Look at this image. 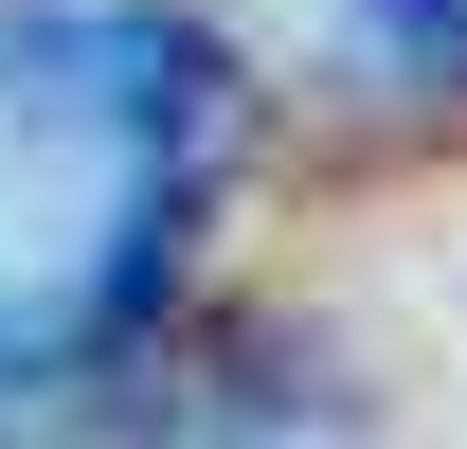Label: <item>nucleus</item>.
Listing matches in <instances>:
<instances>
[{
	"label": "nucleus",
	"mask_w": 467,
	"mask_h": 449,
	"mask_svg": "<svg viewBox=\"0 0 467 449\" xmlns=\"http://www.w3.org/2000/svg\"><path fill=\"white\" fill-rule=\"evenodd\" d=\"M288 18H324L342 72H378V90H450L467 72V0H288Z\"/></svg>",
	"instance_id": "2"
},
{
	"label": "nucleus",
	"mask_w": 467,
	"mask_h": 449,
	"mask_svg": "<svg viewBox=\"0 0 467 449\" xmlns=\"http://www.w3.org/2000/svg\"><path fill=\"white\" fill-rule=\"evenodd\" d=\"M234 144V55L162 0H0V378L36 395L162 306Z\"/></svg>",
	"instance_id": "1"
}]
</instances>
